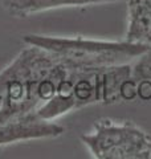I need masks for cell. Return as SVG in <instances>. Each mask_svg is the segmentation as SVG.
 I'll return each instance as SVG.
<instances>
[{"label":"cell","mask_w":151,"mask_h":159,"mask_svg":"<svg viewBox=\"0 0 151 159\" xmlns=\"http://www.w3.org/2000/svg\"><path fill=\"white\" fill-rule=\"evenodd\" d=\"M23 43L47 49L70 65L81 68H105L131 64L150 47L126 40H102L84 36H49L29 33Z\"/></svg>","instance_id":"1"},{"label":"cell","mask_w":151,"mask_h":159,"mask_svg":"<svg viewBox=\"0 0 151 159\" xmlns=\"http://www.w3.org/2000/svg\"><path fill=\"white\" fill-rule=\"evenodd\" d=\"M81 141L97 159H151V137L127 121L98 119Z\"/></svg>","instance_id":"2"},{"label":"cell","mask_w":151,"mask_h":159,"mask_svg":"<svg viewBox=\"0 0 151 159\" xmlns=\"http://www.w3.org/2000/svg\"><path fill=\"white\" fill-rule=\"evenodd\" d=\"M117 2H123V0H0L3 8L15 17H28L31 15L64 7L97 6V4Z\"/></svg>","instance_id":"3"},{"label":"cell","mask_w":151,"mask_h":159,"mask_svg":"<svg viewBox=\"0 0 151 159\" xmlns=\"http://www.w3.org/2000/svg\"><path fill=\"white\" fill-rule=\"evenodd\" d=\"M127 2V31L125 40L151 47V0Z\"/></svg>","instance_id":"4"},{"label":"cell","mask_w":151,"mask_h":159,"mask_svg":"<svg viewBox=\"0 0 151 159\" xmlns=\"http://www.w3.org/2000/svg\"><path fill=\"white\" fill-rule=\"evenodd\" d=\"M133 76L137 81H151V47L133 62Z\"/></svg>","instance_id":"5"}]
</instances>
